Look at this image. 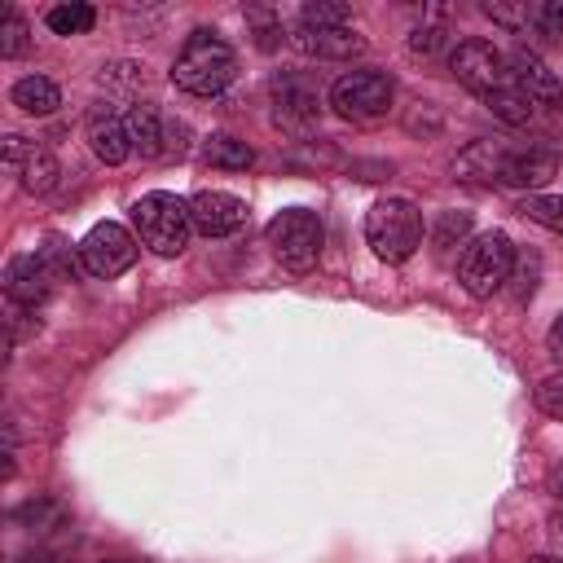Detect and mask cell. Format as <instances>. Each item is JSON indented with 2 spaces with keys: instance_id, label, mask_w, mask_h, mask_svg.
<instances>
[{
  "instance_id": "21",
  "label": "cell",
  "mask_w": 563,
  "mask_h": 563,
  "mask_svg": "<svg viewBox=\"0 0 563 563\" xmlns=\"http://www.w3.org/2000/svg\"><path fill=\"white\" fill-rule=\"evenodd\" d=\"M92 22H97L92 4H57V9H48V31L53 35H84Z\"/></svg>"
},
{
  "instance_id": "23",
  "label": "cell",
  "mask_w": 563,
  "mask_h": 563,
  "mask_svg": "<svg viewBox=\"0 0 563 563\" xmlns=\"http://www.w3.org/2000/svg\"><path fill=\"white\" fill-rule=\"evenodd\" d=\"M40 260L48 264V273H53L57 282H75V277H79V264H84V260L70 255V246H66L62 238H48V242L40 246Z\"/></svg>"
},
{
  "instance_id": "6",
  "label": "cell",
  "mask_w": 563,
  "mask_h": 563,
  "mask_svg": "<svg viewBox=\"0 0 563 563\" xmlns=\"http://www.w3.org/2000/svg\"><path fill=\"white\" fill-rule=\"evenodd\" d=\"M391 97H396V84L391 75L383 70H347L330 84V106L343 114V119H378L391 110Z\"/></svg>"
},
{
  "instance_id": "18",
  "label": "cell",
  "mask_w": 563,
  "mask_h": 563,
  "mask_svg": "<svg viewBox=\"0 0 563 563\" xmlns=\"http://www.w3.org/2000/svg\"><path fill=\"white\" fill-rule=\"evenodd\" d=\"M484 106L501 119V123H510V128H519V123H528L532 119V101H528V92L515 84V79H506V84H497L493 92H484Z\"/></svg>"
},
{
  "instance_id": "31",
  "label": "cell",
  "mask_w": 563,
  "mask_h": 563,
  "mask_svg": "<svg viewBox=\"0 0 563 563\" xmlns=\"http://www.w3.org/2000/svg\"><path fill=\"white\" fill-rule=\"evenodd\" d=\"M444 40H449V35H444L440 26H418V31L409 35V48H413V53H422V57H431V53H440V48H444Z\"/></svg>"
},
{
  "instance_id": "34",
  "label": "cell",
  "mask_w": 563,
  "mask_h": 563,
  "mask_svg": "<svg viewBox=\"0 0 563 563\" xmlns=\"http://www.w3.org/2000/svg\"><path fill=\"white\" fill-rule=\"evenodd\" d=\"M528 563H563V559H554V554H532Z\"/></svg>"
},
{
  "instance_id": "1",
  "label": "cell",
  "mask_w": 563,
  "mask_h": 563,
  "mask_svg": "<svg viewBox=\"0 0 563 563\" xmlns=\"http://www.w3.org/2000/svg\"><path fill=\"white\" fill-rule=\"evenodd\" d=\"M233 75H238V57H233V48H229L220 35H211V31H194V35L185 40V48L176 53V62H172V84L185 88V92H194V97H216V92H224V88L233 84Z\"/></svg>"
},
{
  "instance_id": "27",
  "label": "cell",
  "mask_w": 563,
  "mask_h": 563,
  "mask_svg": "<svg viewBox=\"0 0 563 563\" xmlns=\"http://www.w3.org/2000/svg\"><path fill=\"white\" fill-rule=\"evenodd\" d=\"M537 405H541V413L563 418V369H559V374H550V378L537 387Z\"/></svg>"
},
{
  "instance_id": "29",
  "label": "cell",
  "mask_w": 563,
  "mask_h": 563,
  "mask_svg": "<svg viewBox=\"0 0 563 563\" xmlns=\"http://www.w3.org/2000/svg\"><path fill=\"white\" fill-rule=\"evenodd\" d=\"M484 13H488L493 22H501L506 31H519V26L528 22V9H523V4H506V0H488Z\"/></svg>"
},
{
  "instance_id": "36",
  "label": "cell",
  "mask_w": 563,
  "mask_h": 563,
  "mask_svg": "<svg viewBox=\"0 0 563 563\" xmlns=\"http://www.w3.org/2000/svg\"><path fill=\"white\" fill-rule=\"evenodd\" d=\"M554 532H563V510H559V515H554Z\"/></svg>"
},
{
  "instance_id": "26",
  "label": "cell",
  "mask_w": 563,
  "mask_h": 563,
  "mask_svg": "<svg viewBox=\"0 0 563 563\" xmlns=\"http://www.w3.org/2000/svg\"><path fill=\"white\" fill-rule=\"evenodd\" d=\"M347 18H352V9L347 4H334V0H312V4H303V26H347Z\"/></svg>"
},
{
  "instance_id": "11",
  "label": "cell",
  "mask_w": 563,
  "mask_h": 563,
  "mask_svg": "<svg viewBox=\"0 0 563 563\" xmlns=\"http://www.w3.org/2000/svg\"><path fill=\"white\" fill-rule=\"evenodd\" d=\"M53 273H48V264L40 260V255H13L9 264H4V295H9V303H18V308H40L44 299H48V290H53Z\"/></svg>"
},
{
  "instance_id": "32",
  "label": "cell",
  "mask_w": 563,
  "mask_h": 563,
  "mask_svg": "<svg viewBox=\"0 0 563 563\" xmlns=\"http://www.w3.org/2000/svg\"><path fill=\"white\" fill-rule=\"evenodd\" d=\"M251 22H255V44H260V48H273V44L282 40V26H277L268 13H251Z\"/></svg>"
},
{
  "instance_id": "9",
  "label": "cell",
  "mask_w": 563,
  "mask_h": 563,
  "mask_svg": "<svg viewBox=\"0 0 563 563\" xmlns=\"http://www.w3.org/2000/svg\"><path fill=\"white\" fill-rule=\"evenodd\" d=\"M321 114V97L303 75H277L273 79V119L277 128L303 136Z\"/></svg>"
},
{
  "instance_id": "25",
  "label": "cell",
  "mask_w": 563,
  "mask_h": 563,
  "mask_svg": "<svg viewBox=\"0 0 563 563\" xmlns=\"http://www.w3.org/2000/svg\"><path fill=\"white\" fill-rule=\"evenodd\" d=\"M471 233V216L466 211H444L440 220H435V233H431V246L444 255V251H453L462 238Z\"/></svg>"
},
{
  "instance_id": "4",
  "label": "cell",
  "mask_w": 563,
  "mask_h": 563,
  "mask_svg": "<svg viewBox=\"0 0 563 563\" xmlns=\"http://www.w3.org/2000/svg\"><path fill=\"white\" fill-rule=\"evenodd\" d=\"M510 268H515V246L506 233H479L475 242H466L462 260H457V282L466 286V295L475 299H493L506 282H510Z\"/></svg>"
},
{
  "instance_id": "28",
  "label": "cell",
  "mask_w": 563,
  "mask_h": 563,
  "mask_svg": "<svg viewBox=\"0 0 563 563\" xmlns=\"http://www.w3.org/2000/svg\"><path fill=\"white\" fill-rule=\"evenodd\" d=\"M532 22H537L545 35L563 40V0H541V4L532 9Z\"/></svg>"
},
{
  "instance_id": "8",
  "label": "cell",
  "mask_w": 563,
  "mask_h": 563,
  "mask_svg": "<svg viewBox=\"0 0 563 563\" xmlns=\"http://www.w3.org/2000/svg\"><path fill=\"white\" fill-rule=\"evenodd\" d=\"M449 70H453V79L462 84V88H471V92H493L497 84H506V57H501V48H493L488 40H457L453 44V53H449Z\"/></svg>"
},
{
  "instance_id": "5",
  "label": "cell",
  "mask_w": 563,
  "mask_h": 563,
  "mask_svg": "<svg viewBox=\"0 0 563 563\" xmlns=\"http://www.w3.org/2000/svg\"><path fill=\"white\" fill-rule=\"evenodd\" d=\"M321 242H325V229H321L317 211H308V207H290V211L273 216V224H268L273 255L295 273H308L321 260Z\"/></svg>"
},
{
  "instance_id": "33",
  "label": "cell",
  "mask_w": 563,
  "mask_h": 563,
  "mask_svg": "<svg viewBox=\"0 0 563 563\" xmlns=\"http://www.w3.org/2000/svg\"><path fill=\"white\" fill-rule=\"evenodd\" d=\"M550 347H554V356H563V317L550 325Z\"/></svg>"
},
{
  "instance_id": "12",
  "label": "cell",
  "mask_w": 563,
  "mask_h": 563,
  "mask_svg": "<svg viewBox=\"0 0 563 563\" xmlns=\"http://www.w3.org/2000/svg\"><path fill=\"white\" fill-rule=\"evenodd\" d=\"M506 66H510V79L528 92L532 106H563V84H559V75H554L537 53L515 48V53L506 57Z\"/></svg>"
},
{
  "instance_id": "30",
  "label": "cell",
  "mask_w": 563,
  "mask_h": 563,
  "mask_svg": "<svg viewBox=\"0 0 563 563\" xmlns=\"http://www.w3.org/2000/svg\"><path fill=\"white\" fill-rule=\"evenodd\" d=\"M40 145L35 141H26V136H4V167L18 176L26 163H31V154H35Z\"/></svg>"
},
{
  "instance_id": "15",
  "label": "cell",
  "mask_w": 563,
  "mask_h": 563,
  "mask_svg": "<svg viewBox=\"0 0 563 563\" xmlns=\"http://www.w3.org/2000/svg\"><path fill=\"white\" fill-rule=\"evenodd\" d=\"M123 128H128V141H132V150H136L141 158H158L163 150H172V145H167V128H163V119H158V110H154L150 101H136V106L123 114Z\"/></svg>"
},
{
  "instance_id": "19",
  "label": "cell",
  "mask_w": 563,
  "mask_h": 563,
  "mask_svg": "<svg viewBox=\"0 0 563 563\" xmlns=\"http://www.w3.org/2000/svg\"><path fill=\"white\" fill-rule=\"evenodd\" d=\"M202 154H207V163L220 167V172H246V167L255 163V150H251L246 141H238V136H211V141L202 145Z\"/></svg>"
},
{
  "instance_id": "13",
  "label": "cell",
  "mask_w": 563,
  "mask_h": 563,
  "mask_svg": "<svg viewBox=\"0 0 563 563\" xmlns=\"http://www.w3.org/2000/svg\"><path fill=\"white\" fill-rule=\"evenodd\" d=\"M554 172H559V154L545 150V145H528V150H510V154H506L497 180L510 185V189H537V185H545Z\"/></svg>"
},
{
  "instance_id": "16",
  "label": "cell",
  "mask_w": 563,
  "mask_h": 563,
  "mask_svg": "<svg viewBox=\"0 0 563 563\" xmlns=\"http://www.w3.org/2000/svg\"><path fill=\"white\" fill-rule=\"evenodd\" d=\"M88 141H92V154H97L101 163H110V167L132 154L128 128H123V119H114V114H97V119L88 123Z\"/></svg>"
},
{
  "instance_id": "7",
  "label": "cell",
  "mask_w": 563,
  "mask_h": 563,
  "mask_svg": "<svg viewBox=\"0 0 563 563\" xmlns=\"http://www.w3.org/2000/svg\"><path fill=\"white\" fill-rule=\"evenodd\" d=\"M79 260H84V273H92V277H119V273H128L136 264V238L123 224L101 220V224H92L84 233Z\"/></svg>"
},
{
  "instance_id": "3",
  "label": "cell",
  "mask_w": 563,
  "mask_h": 563,
  "mask_svg": "<svg viewBox=\"0 0 563 563\" xmlns=\"http://www.w3.org/2000/svg\"><path fill=\"white\" fill-rule=\"evenodd\" d=\"M365 242L378 260L405 264L422 246V211L409 198H378L365 216Z\"/></svg>"
},
{
  "instance_id": "20",
  "label": "cell",
  "mask_w": 563,
  "mask_h": 563,
  "mask_svg": "<svg viewBox=\"0 0 563 563\" xmlns=\"http://www.w3.org/2000/svg\"><path fill=\"white\" fill-rule=\"evenodd\" d=\"M18 176H22V189H26V194H48V189L57 185V158L40 145V150L31 154V163H26Z\"/></svg>"
},
{
  "instance_id": "17",
  "label": "cell",
  "mask_w": 563,
  "mask_h": 563,
  "mask_svg": "<svg viewBox=\"0 0 563 563\" xmlns=\"http://www.w3.org/2000/svg\"><path fill=\"white\" fill-rule=\"evenodd\" d=\"M9 97H13V106H18L22 114H53V110L62 106L57 84L44 79V75H26V79H18Z\"/></svg>"
},
{
  "instance_id": "24",
  "label": "cell",
  "mask_w": 563,
  "mask_h": 563,
  "mask_svg": "<svg viewBox=\"0 0 563 563\" xmlns=\"http://www.w3.org/2000/svg\"><path fill=\"white\" fill-rule=\"evenodd\" d=\"M31 44V26L22 22L18 9H4V22H0V57H22Z\"/></svg>"
},
{
  "instance_id": "22",
  "label": "cell",
  "mask_w": 563,
  "mask_h": 563,
  "mask_svg": "<svg viewBox=\"0 0 563 563\" xmlns=\"http://www.w3.org/2000/svg\"><path fill=\"white\" fill-rule=\"evenodd\" d=\"M519 211H523L528 220H537V224L563 233V198H554V194H528V198L519 202Z\"/></svg>"
},
{
  "instance_id": "10",
  "label": "cell",
  "mask_w": 563,
  "mask_h": 563,
  "mask_svg": "<svg viewBox=\"0 0 563 563\" xmlns=\"http://www.w3.org/2000/svg\"><path fill=\"white\" fill-rule=\"evenodd\" d=\"M189 220L207 238H229L246 224V202L238 194H224V189H202L189 198Z\"/></svg>"
},
{
  "instance_id": "2",
  "label": "cell",
  "mask_w": 563,
  "mask_h": 563,
  "mask_svg": "<svg viewBox=\"0 0 563 563\" xmlns=\"http://www.w3.org/2000/svg\"><path fill=\"white\" fill-rule=\"evenodd\" d=\"M132 224H136V238L154 251V255H180L194 238V220H189V202H180L176 194L167 189H154V194H141L136 207H132Z\"/></svg>"
},
{
  "instance_id": "14",
  "label": "cell",
  "mask_w": 563,
  "mask_h": 563,
  "mask_svg": "<svg viewBox=\"0 0 563 563\" xmlns=\"http://www.w3.org/2000/svg\"><path fill=\"white\" fill-rule=\"evenodd\" d=\"M290 44L308 57H356L365 48V40L352 26H303V22L290 31Z\"/></svg>"
},
{
  "instance_id": "35",
  "label": "cell",
  "mask_w": 563,
  "mask_h": 563,
  "mask_svg": "<svg viewBox=\"0 0 563 563\" xmlns=\"http://www.w3.org/2000/svg\"><path fill=\"white\" fill-rule=\"evenodd\" d=\"M554 497H559V501H563V471H559V475H554Z\"/></svg>"
}]
</instances>
